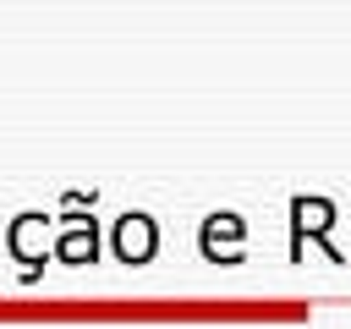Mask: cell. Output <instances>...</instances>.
<instances>
[{"label":"cell","mask_w":351,"mask_h":329,"mask_svg":"<svg viewBox=\"0 0 351 329\" xmlns=\"http://www.w3.org/2000/svg\"><path fill=\"white\" fill-rule=\"evenodd\" d=\"M236 236H241L236 214H214V219H208V230H203V247H208L214 258H219V252H225V258H236V252H241V247H236Z\"/></svg>","instance_id":"cell-3"},{"label":"cell","mask_w":351,"mask_h":329,"mask_svg":"<svg viewBox=\"0 0 351 329\" xmlns=\"http://www.w3.org/2000/svg\"><path fill=\"white\" fill-rule=\"evenodd\" d=\"M11 247H16L22 263H38V258H44V219H38V214H22V219L11 225Z\"/></svg>","instance_id":"cell-2"},{"label":"cell","mask_w":351,"mask_h":329,"mask_svg":"<svg viewBox=\"0 0 351 329\" xmlns=\"http://www.w3.org/2000/svg\"><path fill=\"white\" fill-rule=\"evenodd\" d=\"M154 247H159V230H154L148 214H121V219H115V252H121L126 263H148Z\"/></svg>","instance_id":"cell-1"},{"label":"cell","mask_w":351,"mask_h":329,"mask_svg":"<svg viewBox=\"0 0 351 329\" xmlns=\"http://www.w3.org/2000/svg\"><path fill=\"white\" fill-rule=\"evenodd\" d=\"M296 214H302V225H313V230H318V225H324V203H302V208H296Z\"/></svg>","instance_id":"cell-5"},{"label":"cell","mask_w":351,"mask_h":329,"mask_svg":"<svg viewBox=\"0 0 351 329\" xmlns=\"http://www.w3.org/2000/svg\"><path fill=\"white\" fill-rule=\"evenodd\" d=\"M55 252H60L66 263H93V252H99V236H93V225H71V230L55 241Z\"/></svg>","instance_id":"cell-4"}]
</instances>
